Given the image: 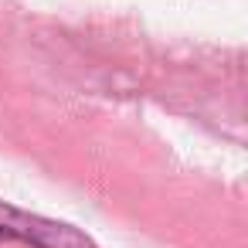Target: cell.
<instances>
[{
    "label": "cell",
    "mask_w": 248,
    "mask_h": 248,
    "mask_svg": "<svg viewBox=\"0 0 248 248\" xmlns=\"http://www.w3.org/2000/svg\"><path fill=\"white\" fill-rule=\"evenodd\" d=\"M0 241H21L31 248H95L92 238H85L82 231L17 211L11 204H0Z\"/></svg>",
    "instance_id": "6da1fadb"
}]
</instances>
